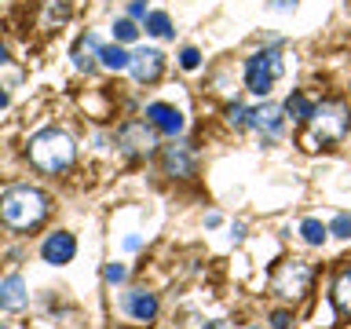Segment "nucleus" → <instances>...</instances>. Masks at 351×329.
<instances>
[{
	"label": "nucleus",
	"instance_id": "1",
	"mask_svg": "<svg viewBox=\"0 0 351 329\" xmlns=\"http://www.w3.org/2000/svg\"><path fill=\"white\" fill-rule=\"evenodd\" d=\"M48 194L37 191V186H11V191L0 194V219L11 227V230H29L44 223L48 216Z\"/></svg>",
	"mask_w": 351,
	"mask_h": 329
},
{
	"label": "nucleus",
	"instance_id": "2",
	"mask_svg": "<svg viewBox=\"0 0 351 329\" xmlns=\"http://www.w3.org/2000/svg\"><path fill=\"white\" fill-rule=\"evenodd\" d=\"M26 150H29V161L37 164L40 172H66L73 164V158H77L73 139L66 136V132H59V128L37 132V136L29 139Z\"/></svg>",
	"mask_w": 351,
	"mask_h": 329
},
{
	"label": "nucleus",
	"instance_id": "3",
	"mask_svg": "<svg viewBox=\"0 0 351 329\" xmlns=\"http://www.w3.org/2000/svg\"><path fill=\"white\" fill-rule=\"evenodd\" d=\"M311 136H307V150H318V147H329V143H340L351 128V114L344 103L329 99V103H318L315 114H311Z\"/></svg>",
	"mask_w": 351,
	"mask_h": 329
},
{
	"label": "nucleus",
	"instance_id": "4",
	"mask_svg": "<svg viewBox=\"0 0 351 329\" xmlns=\"http://www.w3.org/2000/svg\"><path fill=\"white\" fill-rule=\"evenodd\" d=\"M311 278H315V271H311V263H304V260H285L274 267L271 274V293L278 296V300H300V296L311 289Z\"/></svg>",
	"mask_w": 351,
	"mask_h": 329
},
{
	"label": "nucleus",
	"instance_id": "5",
	"mask_svg": "<svg viewBox=\"0 0 351 329\" xmlns=\"http://www.w3.org/2000/svg\"><path fill=\"white\" fill-rule=\"evenodd\" d=\"M282 55L274 51V48H263L256 55H249V62H245V84H249V92L252 95H267L274 84H278V77H282Z\"/></svg>",
	"mask_w": 351,
	"mask_h": 329
},
{
	"label": "nucleus",
	"instance_id": "6",
	"mask_svg": "<svg viewBox=\"0 0 351 329\" xmlns=\"http://www.w3.org/2000/svg\"><path fill=\"white\" fill-rule=\"evenodd\" d=\"M117 147L128 154V158H147V154L158 150V128L150 121H128L125 128L117 132Z\"/></svg>",
	"mask_w": 351,
	"mask_h": 329
},
{
	"label": "nucleus",
	"instance_id": "7",
	"mask_svg": "<svg viewBox=\"0 0 351 329\" xmlns=\"http://www.w3.org/2000/svg\"><path fill=\"white\" fill-rule=\"evenodd\" d=\"M285 121H289V117H285V106H278V103H263V106H256V110L249 114V128H256L263 139L274 143V139H278L282 132H285Z\"/></svg>",
	"mask_w": 351,
	"mask_h": 329
},
{
	"label": "nucleus",
	"instance_id": "8",
	"mask_svg": "<svg viewBox=\"0 0 351 329\" xmlns=\"http://www.w3.org/2000/svg\"><path fill=\"white\" fill-rule=\"evenodd\" d=\"M128 70H132V77H136L139 84H154L165 73V55L158 48H139V51H132Z\"/></svg>",
	"mask_w": 351,
	"mask_h": 329
},
{
	"label": "nucleus",
	"instance_id": "9",
	"mask_svg": "<svg viewBox=\"0 0 351 329\" xmlns=\"http://www.w3.org/2000/svg\"><path fill=\"white\" fill-rule=\"evenodd\" d=\"M161 164H165L169 175H176V180H186V175H194L197 158H194V150L186 147V143H169V147L161 150Z\"/></svg>",
	"mask_w": 351,
	"mask_h": 329
},
{
	"label": "nucleus",
	"instance_id": "10",
	"mask_svg": "<svg viewBox=\"0 0 351 329\" xmlns=\"http://www.w3.org/2000/svg\"><path fill=\"white\" fill-rule=\"evenodd\" d=\"M40 256L44 263H51V267H62V263H70L77 256V241L73 234H66V230H55V234L40 245Z\"/></svg>",
	"mask_w": 351,
	"mask_h": 329
},
{
	"label": "nucleus",
	"instance_id": "11",
	"mask_svg": "<svg viewBox=\"0 0 351 329\" xmlns=\"http://www.w3.org/2000/svg\"><path fill=\"white\" fill-rule=\"evenodd\" d=\"M147 121H150L158 132H165V136H172V139L180 136L183 125H186L183 114H180L176 106H169V103H150V106H147Z\"/></svg>",
	"mask_w": 351,
	"mask_h": 329
},
{
	"label": "nucleus",
	"instance_id": "12",
	"mask_svg": "<svg viewBox=\"0 0 351 329\" xmlns=\"http://www.w3.org/2000/svg\"><path fill=\"white\" fill-rule=\"evenodd\" d=\"M125 311L136 318V322H154L158 318V296L147 289H128L125 293Z\"/></svg>",
	"mask_w": 351,
	"mask_h": 329
},
{
	"label": "nucleus",
	"instance_id": "13",
	"mask_svg": "<svg viewBox=\"0 0 351 329\" xmlns=\"http://www.w3.org/2000/svg\"><path fill=\"white\" fill-rule=\"evenodd\" d=\"M26 300H29L26 282H22L19 274H11V278L0 285V307H4V311H22V307H26Z\"/></svg>",
	"mask_w": 351,
	"mask_h": 329
},
{
	"label": "nucleus",
	"instance_id": "14",
	"mask_svg": "<svg viewBox=\"0 0 351 329\" xmlns=\"http://www.w3.org/2000/svg\"><path fill=\"white\" fill-rule=\"evenodd\" d=\"M99 51H103L99 37H95V33H84V37L77 40V48H73V66H77V70H92L95 59H99Z\"/></svg>",
	"mask_w": 351,
	"mask_h": 329
},
{
	"label": "nucleus",
	"instance_id": "15",
	"mask_svg": "<svg viewBox=\"0 0 351 329\" xmlns=\"http://www.w3.org/2000/svg\"><path fill=\"white\" fill-rule=\"evenodd\" d=\"M315 106H318V103H311L304 92H293L289 99H285V114H289L293 125H307V121H311V114H315Z\"/></svg>",
	"mask_w": 351,
	"mask_h": 329
},
{
	"label": "nucleus",
	"instance_id": "16",
	"mask_svg": "<svg viewBox=\"0 0 351 329\" xmlns=\"http://www.w3.org/2000/svg\"><path fill=\"white\" fill-rule=\"evenodd\" d=\"M333 304L344 315H351V267H344V271L337 274V282H333Z\"/></svg>",
	"mask_w": 351,
	"mask_h": 329
},
{
	"label": "nucleus",
	"instance_id": "17",
	"mask_svg": "<svg viewBox=\"0 0 351 329\" xmlns=\"http://www.w3.org/2000/svg\"><path fill=\"white\" fill-rule=\"evenodd\" d=\"M99 62H103L106 70H128V66H132V55L121 48V44H106V48L99 51Z\"/></svg>",
	"mask_w": 351,
	"mask_h": 329
},
{
	"label": "nucleus",
	"instance_id": "18",
	"mask_svg": "<svg viewBox=\"0 0 351 329\" xmlns=\"http://www.w3.org/2000/svg\"><path fill=\"white\" fill-rule=\"evenodd\" d=\"M143 22H147V33H150V37H161V40H169L172 37V19L169 15H165V11H150V15L147 19H143Z\"/></svg>",
	"mask_w": 351,
	"mask_h": 329
},
{
	"label": "nucleus",
	"instance_id": "19",
	"mask_svg": "<svg viewBox=\"0 0 351 329\" xmlns=\"http://www.w3.org/2000/svg\"><path fill=\"white\" fill-rule=\"evenodd\" d=\"M300 234H304L307 245H322V241L329 238V227H322L318 219H304V223H300Z\"/></svg>",
	"mask_w": 351,
	"mask_h": 329
},
{
	"label": "nucleus",
	"instance_id": "20",
	"mask_svg": "<svg viewBox=\"0 0 351 329\" xmlns=\"http://www.w3.org/2000/svg\"><path fill=\"white\" fill-rule=\"evenodd\" d=\"M139 37V29H136V22L132 19H117L114 22V40L117 44H128V40H136Z\"/></svg>",
	"mask_w": 351,
	"mask_h": 329
},
{
	"label": "nucleus",
	"instance_id": "21",
	"mask_svg": "<svg viewBox=\"0 0 351 329\" xmlns=\"http://www.w3.org/2000/svg\"><path fill=\"white\" fill-rule=\"evenodd\" d=\"M329 234H333V238H351V216L348 212H340L337 219H333V223H329Z\"/></svg>",
	"mask_w": 351,
	"mask_h": 329
},
{
	"label": "nucleus",
	"instance_id": "22",
	"mask_svg": "<svg viewBox=\"0 0 351 329\" xmlns=\"http://www.w3.org/2000/svg\"><path fill=\"white\" fill-rule=\"evenodd\" d=\"M249 114H252L249 106H230V110H227L230 128H249Z\"/></svg>",
	"mask_w": 351,
	"mask_h": 329
},
{
	"label": "nucleus",
	"instance_id": "23",
	"mask_svg": "<svg viewBox=\"0 0 351 329\" xmlns=\"http://www.w3.org/2000/svg\"><path fill=\"white\" fill-rule=\"evenodd\" d=\"M180 66H183V70H197V66H202V51H197V48H183L180 51Z\"/></svg>",
	"mask_w": 351,
	"mask_h": 329
},
{
	"label": "nucleus",
	"instance_id": "24",
	"mask_svg": "<svg viewBox=\"0 0 351 329\" xmlns=\"http://www.w3.org/2000/svg\"><path fill=\"white\" fill-rule=\"evenodd\" d=\"M125 274H128V271L121 267V263H110V267L103 271V278H106L110 285H121V282H125Z\"/></svg>",
	"mask_w": 351,
	"mask_h": 329
},
{
	"label": "nucleus",
	"instance_id": "25",
	"mask_svg": "<svg viewBox=\"0 0 351 329\" xmlns=\"http://www.w3.org/2000/svg\"><path fill=\"white\" fill-rule=\"evenodd\" d=\"M271 326H274V329H289V326H293V315H289V311H274V315H271Z\"/></svg>",
	"mask_w": 351,
	"mask_h": 329
},
{
	"label": "nucleus",
	"instance_id": "26",
	"mask_svg": "<svg viewBox=\"0 0 351 329\" xmlns=\"http://www.w3.org/2000/svg\"><path fill=\"white\" fill-rule=\"evenodd\" d=\"M128 15H132V19H147L150 11H147V4H143V0H132V4H128Z\"/></svg>",
	"mask_w": 351,
	"mask_h": 329
},
{
	"label": "nucleus",
	"instance_id": "27",
	"mask_svg": "<svg viewBox=\"0 0 351 329\" xmlns=\"http://www.w3.org/2000/svg\"><path fill=\"white\" fill-rule=\"evenodd\" d=\"M271 8L274 11H289V8H296V0H271Z\"/></svg>",
	"mask_w": 351,
	"mask_h": 329
},
{
	"label": "nucleus",
	"instance_id": "28",
	"mask_svg": "<svg viewBox=\"0 0 351 329\" xmlns=\"http://www.w3.org/2000/svg\"><path fill=\"white\" fill-rule=\"evenodd\" d=\"M4 106H8V92L0 88V110H4Z\"/></svg>",
	"mask_w": 351,
	"mask_h": 329
},
{
	"label": "nucleus",
	"instance_id": "29",
	"mask_svg": "<svg viewBox=\"0 0 351 329\" xmlns=\"http://www.w3.org/2000/svg\"><path fill=\"white\" fill-rule=\"evenodd\" d=\"M4 59H8V51H4V48H0V62H4Z\"/></svg>",
	"mask_w": 351,
	"mask_h": 329
},
{
	"label": "nucleus",
	"instance_id": "30",
	"mask_svg": "<svg viewBox=\"0 0 351 329\" xmlns=\"http://www.w3.org/2000/svg\"><path fill=\"white\" fill-rule=\"evenodd\" d=\"M0 329H8V326H0Z\"/></svg>",
	"mask_w": 351,
	"mask_h": 329
}]
</instances>
